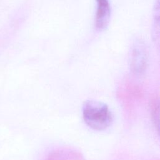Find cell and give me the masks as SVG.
Listing matches in <instances>:
<instances>
[{
    "label": "cell",
    "instance_id": "cell-4",
    "mask_svg": "<svg viewBox=\"0 0 160 160\" xmlns=\"http://www.w3.org/2000/svg\"><path fill=\"white\" fill-rule=\"evenodd\" d=\"M151 114L152 116V119L156 128L158 130L159 127V104L158 99L155 97L152 99L151 101Z\"/></svg>",
    "mask_w": 160,
    "mask_h": 160
},
{
    "label": "cell",
    "instance_id": "cell-2",
    "mask_svg": "<svg viewBox=\"0 0 160 160\" xmlns=\"http://www.w3.org/2000/svg\"><path fill=\"white\" fill-rule=\"evenodd\" d=\"M148 63V52L144 43L137 40L132 45L131 56L130 66L132 71L136 74L143 73Z\"/></svg>",
    "mask_w": 160,
    "mask_h": 160
},
{
    "label": "cell",
    "instance_id": "cell-1",
    "mask_svg": "<svg viewBox=\"0 0 160 160\" xmlns=\"http://www.w3.org/2000/svg\"><path fill=\"white\" fill-rule=\"evenodd\" d=\"M82 111L85 123L92 129L104 130L112 122L111 112L108 105L102 102L87 100L82 104Z\"/></svg>",
    "mask_w": 160,
    "mask_h": 160
},
{
    "label": "cell",
    "instance_id": "cell-3",
    "mask_svg": "<svg viewBox=\"0 0 160 160\" xmlns=\"http://www.w3.org/2000/svg\"><path fill=\"white\" fill-rule=\"evenodd\" d=\"M97 11L96 14V26L99 29H105L109 21L111 8L108 0H96Z\"/></svg>",
    "mask_w": 160,
    "mask_h": 160
}]
</instances>
